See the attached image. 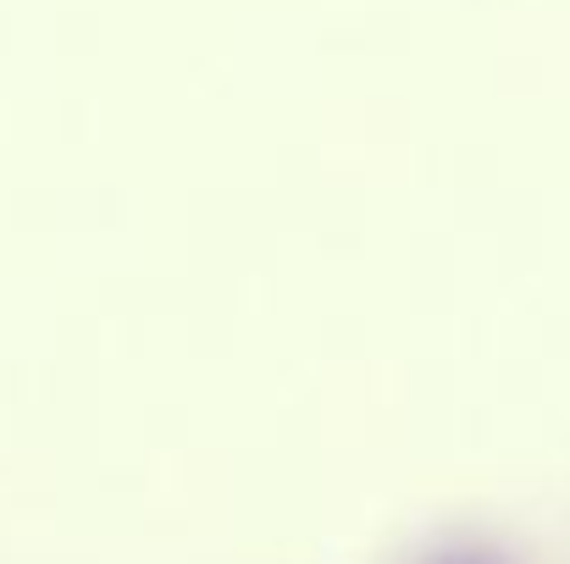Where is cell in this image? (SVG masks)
Returning <instances> with one entry per match:
<instances>
[{"label":"cell","instance_id":"obj_1","mask_svg":"<svg viewBox=\"0 0 570 564\" xmlns=\"http://www.w3.org/2000/svg\"><path fill=\"white\" fill-rule=\"evenodd\" d=\"M443 564H499V560H482V554H460V560H443Z\"/></svg>","mask_w":570,"mask_h":564}]
</instances>
